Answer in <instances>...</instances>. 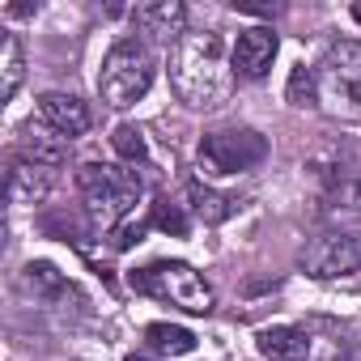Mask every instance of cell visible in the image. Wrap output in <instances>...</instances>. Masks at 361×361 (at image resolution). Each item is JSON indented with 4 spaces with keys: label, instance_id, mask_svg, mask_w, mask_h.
<instances>
[{
    "label": "cell",
    "instance_id": "10",
    "mask_svg": "<svg viewBox=\"0 0 361 361\" xmlns=\"http://www.w3.org/2000/svg\"><path fill=\"white\" fill-rule=\"evenodd\" d=\"M188 9L178 5V0H157V5H140L136 9V30L149 35V39H161V43H178L188 30Z\"/></svg>",
    "mask_w": 361,
    "mask_h": 361
},
{
    "label": "cell",
    "instance_id": "12",
    "mask_svg": "<svg viewBox=\"0 0 361 361\" xmlns=\"http://www.w3.org/2000/svg\"><path fill=\"white\" fill-rule=\"evenodd\" d=\"M255 344L268 361H306V353H310V336L302 327H264L255 336Z\"/></svg>",
    "mask_w": 361,
    "mask_h": 361
},
{
    "label": "cell",
    "instance_id": "15",
    "mask_svg": "<svg viewBox=\"0 0 361 361\" xmlns=\"http://www.w3.org/2000/svg\"><path fill=\"white\" fill-rule=\"evenodd\" d=\"M22 77H26L22 39L13 30H0V102H13V94L22 90Z\"/></svg>",
    "mask_w": 361,
    "mask_h": 361
},
{
    "label": "cell",
    "instance_id": "13",
    "mask_svg": "<svg viewBox=\"0 0 361 361\" xmlns=\"http://www.w3.org/2000/svg\"><path fill=\"white\" fill-rule=\"evenodd\" d=\"M18 157L22 161H35L43 170H56V166L68 161V136H51V132H35L30 128L22 136V145H18Z\"/></svg>",
    "mask_w": 361,
    "mask_h": 361
},
{
    "label": "cell",
    "instance_id": "18",
    "mask_svg": "<svg viewBox=\"0 0 361 361\" xmlns=\"http://www.w3.org/2000/svg\"><path fill=\"white\" fill-rule=\"evenodd\" d=\"M285 98H289V106H314L319 102V73L314 68H306V64H298L293 73H289V85H285Z\"/></svg>",
    "mask_w": 361,
    "mask_h": 361
},
{
    "label": "cell",
    "instance_id": "5",
    "mask_svg": "<svg viewBox=\"0 0 361 361\" xmlns=\"http://www.w3.org/2000/svg\"><path fill=\"white\" fill-rule=\"evenodd\" d=\"M314 73H319V102L331 115L357 119L361 115V43L357 39L331 43Z\"/></svg>",
    "mask_w": 361,
    "mask_h": 361
},
{
    "label": "cell",
    "instance_id": "2",
    "mask_svg": "<svg viewBox=\"0 0 361 361\" xmlns=\"http://www.w3.org/2000/svg\"><path fill=\"white\" fill-rule=\"evenodd\" d=\"M77 188L85 196V213L98 230H119V221L132 213V204L140 200V178L132 170L119 166H98L85 161L77 170Z\"/></svg>",
    "mask_w": 361,
    "mask_h": 361
},
{
    "label": "cell",
    "instance_id": "8",
    "mask_svg": "<svg viewBox=\"0 0 361 361\" xmlns=\"http://www.w3.org/2000/svg\"><path fill=\"white\" fill-rule=\"evenodd\" d=\"M276 47H281V39H276L268 26H251V30H243V35L234 39V51H230V60H234V73H243V77L259 81V77L272 68V60H276Z\"/></svg>",
    "mask_w": 361,
    "mask_h": 361
},
{
    "label": "cell",
    "instance_id": "7",
    "mask_svg": "<svg viewBox=\"0 0 361 361\" xmlns=\"http://www.w3.org/2000/svg\"><path fill=\"white\" fill-rule=\"evenodd\" d=\"M306 272L319 281H336V276H353L361 272V238L357 234H327L306 251Z\"/></svg>",
    "mask_w": 361,
    "mask_h": 361
},
{
    "label": "cell",
    "instance_id": "14",
    "mask_svg": "<svg viewBox=\"0 0 361 361\" xmlns=\"http://www.w3.org/2000/svg\"><path fill=\"white\" fill-rule=\"evenodd\" d=\"M22 289L26 293H35V298H43V302H56V298H77L81 302V293H77V285L73 281H64L51 264H26V272H22Z\"/></svg>",
    "mask_w": 361,
    "mask_h": 361
},
{
    "label": "cell",
    "instance_id": "6",
    "mask_svg": "<svg viewBox=\"0 0 361 361\" xmlns=\"http://www.w3.org/2000/svg\"><path fill=\"white\" fill-rule=\"evenodd\" d=\"M268 157V140L251 128L243 132H209L200 140V170L209 178H230V174H243L251 166H259Z\"/></svg>",
    "mask_w": 361,
    "mask_h": 361
},
{
    "label": "cell",
    "instance_id": "1",
    "mask_svg": "<svg viewBox=\"0 0 361 361\" xmlns=\"http://www.w3.org/2000/svg\"><path fill=\"white\" fill-rule=\"evenodd\" d=\"M170 85L192 111H217L234 94V60L217 30H192L170 51Z\"/></svg>",
    "mask_w": 361,
    "mask_h": 361
},
{
    "label": "cell",
    "instance_id": "21",
    "mask_svg": "<svg viewBox=\"0 0 361 361\" xmlns=\"http://www.w3.org/2000/svg\"><path fill=\"white\" fill-rule=\"evenodd\" d=\"M149 226H153V221H145V217H140V221H123V226L111 234L115 251H132L136 243H145V230H149Z\"/></svg>",
    "mask_w": 361,
    "mask_h": 361
},
{
    "label": "cell",
    "instance_id": "22",
    "mask_svg": "<svg viewBox=\"0 0 361 361\" xmlns=\"http://www.w3.org/2000/svg\"><path fill=\"white\" fill-rule=\"evenodd\" d=\"M128 361H157V357H128Z\"/></svg>",
    "mask_w": 361,
    "mask_h": 361
},
{
    "label": "cell",
    "instance_id": "19",
    "mask_svg": "<svg viewBox=\"0 0 361 361\" xmlns=\"http://www.w3.org/2000/svg\"><path fill=\"white\" fill-rule=\"evenodd\" d=\"M161 234H174V238H188V230H192V221H188V213H183V204H174L170 196H157V204H153V217H149Z\"/></svg>",
    "mask_w": 361,
    "mask_h": 361
},
{
    "label": "cell",
    "instance_id": "17",
    "mask_svg": "<svg viewBox=\"0 0 361 361\" xmlns=\"http://www.w3.org/2000/svg\"><path fill=\"white\" fill-rule=\"evenodd\" d=\"M192 213L204 226H221V221H230L238 213V196H226V192H213V188L192 183Z\"/></svg>",
    "mask_w": 361,
    "mask_h": 361
},
{
    "label": "cell",
    "instance_id": "4",
    "mask_svg": "<svg viewBox=\"0 0 361 361\" xmlns=\"http://www.w3.org/2000/svg\"><path fill=\"white\" fill-rule=\"evenodd\" d=\"M128 285H132L136 293H149V298H157V302H170V306L188 310V314H209V310H213V289H209L204 276H200L192 264H183V259H157V264L132 272Z\"/></svg>",
    "mask_w": 361,
    "mask_h": 361
},
{
    "label": "cell",
    "instance_id": "20",
    "mask_svg": "<svg viewBox=\"0 0 361 361\" xmlns=\"http://www.w3.org/2000/svg\"><path fill=\"white\" fill-rule=\"evenodd\" d=\"M111 145H115V153H119L123 161H145V157H149V145H145L140 128H132V123H119L115 136H111Z\"/></svg>",
    "mask_w": 361,
    "mask_h": 361
},
{
    "label": "cell",
    "instance_id": "9",
    "mask_svg": "<svg viewBox=\"0 0 361 361\" xmlns=\"http://www.w3.org/2000/svg\"><path fill=\"white\" fill-rule=\"evenodd\" d=\"M39 115H43V123L56 132V136H85L90 132V106L77 98V94H43L39 98Z\"/></svg>",
    "mask_w": 361,
    "mask_h": 361
},
{
    "label": "cell",
    "instance_id": "3",
    "mask_svg": "<svg viewBox=\"0 0 361 361\" xmlns=\"http://www.w3.org/2000/svg\"><path fill=\"white\" fill-rule=\"evenodd\" d=\"M153 73H157V60L149 51L145 39H119L106 56H102V68H98V94L106 106H132L136 98L149 94L153 85Z\"/></svg>",
    "mask_w": 361,
    "mask_h": 361
},
{
    "label": "cell",
    "instance_id": "11",
    "mask_svg": "<svg viewBox=\"0 0 361 361\" xmlns=\"http://www.w3.org/2000/svg\"><path fill=\"white\" fill-rule=\"evenodd\" d=\"M5 192H9V204H35V200H43L51 192V170L13 157L9 174H5Z\"/></svg>",
    "mask_w": 361,
    "mask_h": 361
},
{
    "label": "cell",
    "instance_id": "16",
    "mask_svg": "<svg viewBox=\"0 0 361 361\" xmlns=\"http://www.w3.org/2000/svg\"><path fill=\"white\" fill-rule=\"evenodd\" d=\"M145 344L161 357H188L196 353V336L188 327H178V323H149L145 327Z\"/></svg>",
    "mask_w": 361,
    "mask_h": 361
}]
</instances>
